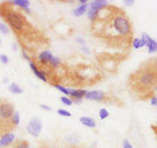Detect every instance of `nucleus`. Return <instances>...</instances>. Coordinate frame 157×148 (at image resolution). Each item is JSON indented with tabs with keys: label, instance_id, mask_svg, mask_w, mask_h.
<instances>
[{
	"label": "nucleus",
	"instance_id": "1",
	"mask_svg": "<svg viewBox=\"0 0 157 148\" xmlns=\"http://www.w3.org/2000/svg\"><path fill=\"white\" fill-rule=\"evenodd\" d=\"M90 33L105 46L117 51H130L134 39V26L128 14L111 4L97 12L90 24Z\"/></svg>",
	"mask_w": 157,
	"mask_h": 148
},
{
	"label": "nucleus",
	"instance_id": "2",
	"mask_svg": "<svg viewBox=\"0 0 157 148\" xmlns=\"http://www.w3.org/2000/svg\"><path fill=\"white\" fill-rule=\"evenodd\" d=\"M128 91L136 100H151L156 97L157 89V59L152 58L144 62L128 76Z\"/></svg>",
	"mask_w": 157,
	"mask_h": 148
},
{
	"label": "nucleus",
	"instance_id": "3",
	"mask_svg": "<svg viewBox=\"0 0 157 148\" xmlns=\"http://www.w3.org/2000/svg\"><path fill=\"white\" fill-rule=\"evenodd\" d=\"M104 72L94 64L90 63H76V64H67V75L63 84L71 87H88L104 80Z\"/></svg>",
	"mask_w": 157,
	"mask_h": 148
},
{
	"label": "nucleus",
	"instance_id": "4",
	"mask_svg": "<svg viewBox=\"0 0 157 148\" xmlns=\"http://www.w3.org/2000/svg\"><path fill=\"white\" fill-rule=\"evenodd\" d=\"M0 17L6 21L9 30H12L16 34L17 38L25 36L36 28L30 24V21L26 18L21 9L16 8L11 2L0 3Z\"/></svg>",
	"mask_w": 157,
	"mask_h": 148
},
{
	"label": "nucleus",
	"instance_id": "5",
	"mask_svg": "<svg viewBox=\"0 0 157 148\" xmlns=\"http://www.w3.org/2000/svg\"><path fill=\"white\" fill-rule=\"evenodd\" d=\"M130 51H117V53H97L96 60L98 63V68L104 72L117 73L121 63L128 58Z\"/></svg>",
	"mask_w": 157,
	"mask_h": 148
},
{
	"label": "nucleus",
	"instance_id": "6",
	"mask_svg": "<svg viewBox=\"0 0 157 148\" xmlns=\"http://www.w3.org/2000/svg\"><path fill=\"white\" fill-rule=\"evenodd\" d=\"M14 105L6 100L0 98V136H3L7 132H12L16 127L12 125V115L14 114Z\"/></svg>",
	"mask_w": 157,
	"mask_h": 148
},
{
	"label": "nucleus",
	"instance_id": "7",
	"mask_svg": "<svg viewBox=\"0 0 157 148\" xmlns=\"http://www.w3.org/2000/svg\"><path fill=\"white\" fill-rule=\"evenodd\" d=\"M85 98H86V100H90V101H96V102L110 103V105H118V106L123 105V102L118 100V97H115L114 95H111V93H109V92H104V91H90V92H86Z\"/></svg>",
	"mask_w": 157,
	"mask_h": 148
},
{
	"label": "nucleus",
	"instance_id": "8",
	"mask_svg": "<svg viewBox=\"0 0 157 148\" xmlns=\"http://www.w3.org/2000/svg\"><path fill=\"white\" fill-rule=\"evenodd\" d=\"M26 131L34 138L39 136V134H41V131H42V121L39 119V118H37V117H33L30 119V122L28 123Z\"/></svg>",
	"mask_w": 157,
	"mask_h": 148
},
{
	"label": "nucleus",
	"instance_id": "9",
	"mask_svg": "<svg viewBox=\"0 0 157 148\" xmlns=\"http://www.w3.org/2000/svg\"><path fill=\"white\" fill-rule=\"evenodd\" d=\"M86 92L88 91H85L84 88H68L67 96L72 101V103L73 102H75V103H80L82 101V98L85 97Z\"/></svg>",
	"mask_w": 157,
	"mask_h": 148
},
{
	"label": "nucleus",
	"instance_id": "10",
	"mask_svg": "<svg viewBox=\"0 0 157 148\" xmlns=\"http://www.w3.org/2000/svg\"><path fill=\"white\" fill-rule=\"evenodd\" d=\"M14 140H16V135L13 132H7L3 136H0V148H8Z\"/></svg>",
	"mask_w": 157,
	"mask_h": 148
},
{
	"label": "nucleus",
	"instance_id": "11",
	"mask_svg": "<svg viewBox=\"0 0 157 148\" xmlns=\"http://www.w3.org/2000/svg\"><path fill=\"white\" fill-rule=\"evenodd\" d=\"M106 6H109V3L106 0H94L89 4V9H93V11H100V9L105 8Z\"/></svg>",
	"mask_w": 157,
	"mask_h": 148
},
{
	"label": "nucleus",
	"instance_id": "12",
	"mask_svg": "<svg viewBox=\"0 0 157 148\" xmlns=\"http://www.w3.org/2000/svg\"><path fill=\"white\" fill-rule=\"evenodd\" d=\"M8 148H32L29 142L25 139H16Z\"/></svg>",
	"mask_w": 157,
	"mask_h": 148
},
{
	"label": "nucleus",
	"instance_id": "13",
	"mask_svg": "<svg viewBox=\"0 0 157 148\" xmlns=\"http://www.w3.org/2000/svg\"><path fill=\"white\" fill-rule=\"evenodd\" d=\"M80 123L81 125H84V126H86V127H90V129H94L96 127V122L90 117H81L80 118Z\"/></svg>",
	"mask_w": 157,
	"mask_h": 148
},
{
	"label": "nucleus",
	"instance_id": "14",
	"mask_svg": "<svg viewBox=\"0 0 157 148\" xmlns=\"http://www.w3.org/2000/svg\"><path fill=\"white\" fill-rule=\"evenodd\" d=\"M8 89L11 93H13V95H21L22 93V88L18 85V84L16 83H11L9 84V87H8Z\"/></svg>",
	"mask_w": 157,
	"mask_h": 148
},
{
	"label": "nucleus",
	"instance_id": "15",
	"mask_svg": "<svg viewBox=\"0 0 157 148\" xmlns=\"http://www.w3.org/2000/svg\"><path fill=\"white\" fill-rule=\"evenodd\" d=\"M14 7H20L21 9H26L29 8V4H30V2H28V0H13V2H11Z\"/></svg>",
	"mask_w": 157,
	"mask_h": 148
},
{
	"label": "nucleus",
	"instance_id": "16",
	"mask_svg": "<svg viewBox=\"0 0 157 148\" xmlns=\"http://www.w3.org/2000/svg\"><path fill=\"white\" fill-rule=\"evenodd\" d=\"M147 46H148V53L149 54H155L157 51V43H156L155 39L151 38V41L148 42V45H147Z\"/></svg>",
	"mask_w": 157,
	"mask_h": 148
},
{
	"label": "nucleus",
	"instance_id": "17",
	"mask_svg": "<svg viewBox=\"0 0 157 148\" xmlns=\"http://www.w3.org/2000/svg\"><path fill=\"white\" fill-rule=\"evenodd\" d=\"M86 9H88V4H85V6H80L73 11V14H75V16H81V14H84L86 12Z\"/></svg>",
	"mask_w": 157,
	"mask_h": 148
},
{
	"label": "nucleus",
	"instance_id": "18",
	"mask_svg": "<svg viewBox=\"0 0 157 148\" xmlns=\"http://www.w3.org/2000/svg\"><path fill=\"white\" fill-rule=\"evenodd\" d=\"M12 125L14 126V127H17L18 126V123H20V113L18 111H14V114L12 115Z\"/></svg>",
	"mask_w": 157,
	"mask_h": 148
},
{
	"label": "nucleus",
	"instance_id": "19",
	"mask_svg": "<svg viewBox=\"0 0 157 148\" xmlns=\"http://www.w3.org/2000/svg\"><path fill=\"white\" fill-rule=\"evenodd\" d=\"M131 47L140 49V47H143V43H141V41L139 38H134V39H132V43H131Z\"/></svg>",
	"mask_w": 157,
	"mask_h": 148
},
{
	"label": "nucleus",
	"instance_id": "20",
	"mask_svg": "<svg viewBox=\"0 0 157 148\" xmlns=\"http://www.w3.org/2000/svg\"><path fill=\"white\" fill-rule=\"evenodd\" d=\"M66 140H67V144L73 146V144H76V143H78V138H76V136H68Z\"/></svg>",
	"mask_w": 157,
	"mask_h": 148
},
{
	"label": "nucleus",
	"instance_id": "21",
	"mask_svg": "<svg viewBox=\"0 0 157 148\" xmlns=\"http://www.w3.org/2000/svg\"><path fill=\"white\" fill-rule=\"evenodd\" d=\"M140 41H141V43H143V46H147V45H148V42L151 41V37H149L147 33H144L143 36H141V39H140Z\"/></svg>",
	"mask_w": 157,
	"mask_h": 148
},
{
	"label": "nucleus",
	"instance_id": "22",
	"mask_svg": "<svg viewBox=\"0 0 157 148\" xmlns=\"http://www.w3.org/2000/svg\"><path fill=\"white\" fill-rule=\"evenodd\" d=\"M109 117V111H107L106 109H100V119H105V118Z\"/></svg>",
	"mask_w": 157,
	"mask_h": 148
},
{
	"label": "nucleus",
	"instance_id": "23",
	"mask_svg": "<svg viewBox=\"0 0 157 148\" xmlns=\"http://www.w3.org/2000/svg\"><path fill=\"white\" fill-rule=\"evenodd\" d=\"M0 32H2L3 34H9V28L6 25V24L0 22Z\"/></svg>",
	"mask_w": 157,
	"mask_h": 148
},
{
	"label": "nucleus",
	"instance_id": "24",
	"mask_svg": "<svg viewBox=\"0 0 157 148\" xmlns=\"http://www.w3.org/2000/svg\"><path fill=\"white\" fill-rule=\"evenodd\" d=\"M58 114H59V115H63V117H68V118H70V117L72 115L70 111H67V110H63V109H59V110H58Z\"/></svg>",
	"mask_w": 157,
	"mask_h": 148
},
{
	"label": "nucleus",
	"instance_id": "25",
	"mask_svg": "<svg viewBox=\"0 0 157 148\" xmlns=\"http://www.w3.org/2000/svg\"><path fill=\"white\" fill-rule=\"evenodd\" d=\"M55 88L58 91H60L62 93H64V95L67 96V93H68V88H66L64 85H55Z\"/></svg>",
	"mask_w": 157,
	"mask_h": 148
},
{
	"label": "nucleus",
	"instance_id": "26",
	"mask_svg": "<svg viewBox=\"0 0 157 148\" xmlns=\"http://www.w3.org/2000/svg\"><path fill=\"white\" fill-rule=\"evenodd\" d=\"M60 101H62L63 103H64V105H67V106L72 105V101H71V100H70V98H68V97H62V98H60Z\"/></svg>",
	"mask_w": 157,
	"mask_h": 148
},
{
	"label": "nucleus",
	"instance_id": "27",
	"mask_svg": "<svg viewBox=\"0 0 157 148\" xmlns=\"http://www.w3.org/2000/svg\"><path fill=\"white\" fill-rule=\"evenodd\" d=\"M0 62L4 63V64H8V63H9V59H8V56H7V55H4V54H2V55H0Z\"/></svg>",
	"mask_w": 157,
	"mask_h": 148
},
{
	"label": "nucleus",
	"instance_id": "28",
	"mask_svg": "<svg viewBox=\"0 0 157 148\" xmlns=\"http://www.w3.org/2000/svg\"><path fill=\"white\" fill-rule=\"evenodd\" d=\"M123 148H134L128 140H123Z\"/></svg>",
	"mask_w": 157,
	"mask_h": 148
},
{
	"label": "nucleus",
	"instance_id": "29",
	"mask_svg": "<svg viewBox=\"0 0 157 148\" xmlns=\"http://www.w3.org/2000/svg\"><path fill=\"white\" fill-rule=\"evenodd\" d=\"M151 105H152V106H156V105H157V100H156V97H152V98H151Z\"/></svg>",
	"mask_w": 157,
	"mask_h": 148
},
{
	"label": "nucleus",
	"instance_id": "30",
	"mask_svg": "<svg viewBox=\"0 0 157 148\" xmlns=\"http://www.w3.org/2000/svg\"><path fill=\"white\" fill-rule=\"evenodd\" d=\"M41 107L43 110H47V111H51V107L50 106H47V105H41Z\"/></svg>",
	"mask_w": 157,
	"mask_h": 148
},
{
	"label": "nucleus",
	"instance_id": "31",
	"mask_svg": "<svg viewBox=\"0 0 157 148\" xmlns=\"http://www.w3.org/2000/svg\"><path fill=\"white\" fill-rule=\"evenodd\" d=\"M76 41H77L78 43H81V45H82V46H85V41H84V39H82V38H77V39H76Z\"/></svg>",
	"mask_w": 157,
	"mask_h": 148
},
{
	"label": "nucleus",
	"instance_id": "32",
	"mask_svg": "<svg viewBox=\"0 0 157 148\" xmlns=\"http://www.w3.org/2000/svg\"><path fill=\"white\" fill-rule=\"evenodd\" d=\"M134 3H135V2H132V0H126V2H124L126 6H132Z\"/></svg>",
	"mask_w": 157,
	"mask_h": 148
},
{
	"label": "nucleus",
	"instance_id": "33",
	"mask_svg": "<svg viewBox=\"0 0 157 148\" xmlns=\"http://www.w3.org/2000/svg\"><path fill=\"white\" fill-rule=\"evenodd\" d=\"M0 43H2V39H0Z\"/></svg>",
	"mask_w": 157,
	"mask_h": 148
},
{
	"label": "nucleus",
	"instance_id": "34",
	"mask_svg": "<svg viewBox=\"0 0 157 148\" xmlns=\"http://www.w3.org/2000/svg\"><path fill=\"white\" fill-rule=\"evenodd\" d=\"M48 148H52V147H48Z\"/></svg>",
	"mask_w": 157,
	"mask_h": 148
}]
</instances>
